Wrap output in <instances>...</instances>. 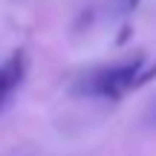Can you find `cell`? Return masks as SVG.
Listing matches in <instances>:
<instances>
[{
    "label": "cell",
    "mask_w": 156,
    "mask_h": 156,
    "mask_svg": "<svg viewBox=\"0 0 156 156\" xmlns=\"http://www.w3.org/2000/svg\"><path fill=\"white\" fill-rule=\"evenodd\" d=\"M151 78L145 58L136 55L130 61H119V64H107V67H95L78 81V93L84 95H95V98H122L130 90L142 87Z\"/></svg>",
    "instance_id": "cell-1"
},
{
    "label": "cell",
    "mask_w": 156,
    "mask_h": 156,
    "mask_svg": "<svg viewBox=\"0 0 156 156\" xmlns=\"http://www.w3.org/2000/svg\"><path fill=\"white\" fill-rule=\"evenodd\" d=\"M20 78H23V55L17 52V55H12L9 61L0 64V107H3V101L17 90Z\"/></svg>",
    "instance_id": "cell-2"
},
{
    "label": "cell",
    "mask_w": 156,
    "mask_h": 156,
    "mask_svg": "<svg viewBox=\"0 0 156 156\" xmlns=\"http://www.w3.org/2000/svg\"><path fill=\"white\" fill-rule=\"evenodd\" d=\"M113 9H116V15H130V12L139 6V0H110Z\"/></svg>",
    "instance_id": "cell-3"
}]
</instances>
